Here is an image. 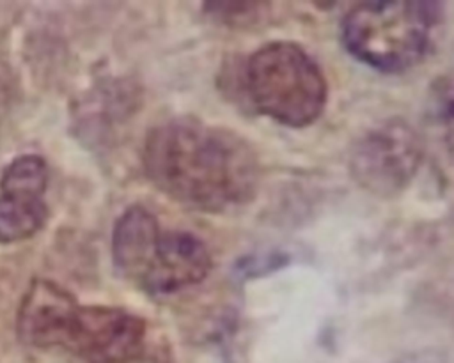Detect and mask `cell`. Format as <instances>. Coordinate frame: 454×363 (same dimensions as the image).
I'll return each mask as SVG.
<instances>
[{"mask_svg":"<svg viewBox=\"0 0 454 363\" xmlns=\"http://www.w3.org/2000/svg\"><path fill=\"white\" fill-rule=\"evenodd\" d=\"M287 262H289V257L280 251H273V253H266V255H250V257L238 260V264L234 267V274L241 276V278H254V276H261V274H266L271 271H278Z\"/></svg>","mask_w":454,"mask_h":363,"instance_id":"11","label":"cell"},{"mask_svg":"<svg viewBox=\"0 0 454 363\" xmlns=\"http://www.w3.org/2000/svg\"><path fill=\"white\" fill-rule=\"evenodd\" d=\"M270 2H204V12L216 23L247 28L261 23L270 14Z\"/></svg>","mask_w":454,"mask_h":363,"instance_id":"10","label":"cell"},{"mask_svg":"<svg viewBox=\"0 0 454 363\" xmlns=\"http://www.w3.org/2000/svg\"><path fill=\"white\" fill-rule=\"evenodd\" d=\"M429 115L442 133L445 154L454 163V76L440 78L433 85Z\"/></svg>","mask_w":454,"mask_h":363,"instance_id":"9","label":"cell"},{"mask_svg":"<svg viewBox=\"0 0 454 363\" xmlns=\"http://www.w3.org/2000/svg\"><path fill=\"white\" fill-rule=\"evenodd\" d=\"M115 269L153 296H167L207 278L213 259L206 243L186 230H163L156 216L128 207L112 234Z\"/></svg>","mask_w":454,"mask_h":363,"instance_id":"3","label":"cell"},{"mask_svg":"<svg viewBox=\"0 0 454 363\" xmlns=\"http://www.w3.org/2000/svg\"><path fill=\"white\" fill-rule=\"evenodd\" d=\"M424 158L417 129L392 117L367 129L351 147L348 168L353 181L378 197H394L406 189Z\"/></svg>","mask_w":454,"mask_h":363,"instance_id":"6","label":"cell"},{"mask_svg":"<svg viewBox=\"0 0 454 363\" xmlns=\"http://www.w3.org/2000/svg\"><path fill=\"white\" fill-rule=\"evenodd\" d=\"M250 108L287 127L316 122L328 101V83L305 48L273 41L255 50L239 76Z\"/></svg>","mask_w":454,"mask_h":363,"instance_id":"5","label":"cell"},{"mask_svg":"<svg viewBox=\"0 0 454 363\" xmlns=\"http://www.w3.org/2000/svg\"><path fill=\"white\" fill-rule=\"evenodd\" d=\"M48 184L46 161L37 154L14 158L2 172L0 191H20L43 195Z\"/></svg>","mask_w":454,"mask_h":363,"instance_id":"8","label":"cell"},{"mask_svg":"<svg viewBox=\"0 0 454 363\" xmlns=\"http://www.w3.org/2000/svg\"><path fill=\"white\" fill-rule=\"evenodd\" d=\"M21 342L62 349L85 363H135L145 354L147 322L119 306L80 305L50 280H34L18 308Z\"/></svg>","mask_w":454,"mask_h":363,"instance_id":"2","label":"cell"},{"mask_svg":"<svg viewBox=\"0 0 454 363\" xmlns=\"http://www.w3.org/2000/svg\"><path fill=\"white\" fill-rule=\"evenodd\" d=\"M142 165L163 195L213 214L252 202L261 182L259 156L250 142L195 117L154 126L144 140Z\"/></svg>","mask_w":454,"mask_h":363,"instance_id":"1","label":"cell"},{"mask_svg":"<svg viewBox=\"0 0 454 363\" xmlns=\"http://www.w3.org/2000/svg\"><path fill=\"white\" fill-rule=\"evenodd\" d=\"M442 21L440 2H364L342 19L340 37L358 62L381 73H403L426 57Z\"/></svg>","mask_w":454,"mask_h":363,"instance_id":"4","label":"cell"},{"mask_svg":"<svg viewBox=\"0 0 454 363\" xmlns=\"http://www.w3.org/2000/svg\"><path fill=\"white\" fill-rule=\"evenodd\" d=\"M48 220L43 195L0 191V243L11 244L37 234Z\"/></svg>","mask_w":454,"mask_h":363,"instance_id":"7","label":"cell"}]
</instances>
